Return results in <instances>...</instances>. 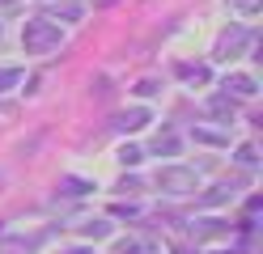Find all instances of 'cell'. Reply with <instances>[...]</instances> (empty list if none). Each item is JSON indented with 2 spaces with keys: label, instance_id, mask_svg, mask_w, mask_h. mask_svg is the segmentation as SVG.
Returning <instances> with one entry per match:
<instances>
[{
  "label": "cell",
  "instance_id": "cell-1",
  "mask_svg": "<svg viewBox=\"0 0 263 254\" xmlns=\"http://www.w3.org/2000/svg\"><path fill=\"white\" fill-rule=\"evenodd\" d=\"M64 43V30L55 22H26L22 26V47H26V55H47V51H55Z\"/></svg>",
  "mask_w": 263,
  "mask_h": 254
},
{
  "label": "cell",
  "instance_id": "cell-2",
  "mask_svg": "<svg viewBox=\"0 0 263 254\" xmlns=\"http://www.w3.org/2000/svg\"><path fill=\"white\" fill-rule=\"evenodd\" d=\"M195 186H200V178H195V169H187V165H166V169H157V191H161V195L183 199V195H195Z\"/></svg>",
  "mask_w": 263,
  "mask_h": 254
},
{
  "label": "cell",
  "instance_id": "cell-3",
  "mask_svg": "<svg viewBox=\"0 0 263 254\" xmlns=\"http://www.w3.org/2000/svg\"><path fill=\"white\" fill-rule=\"evenodd\" d=\"M246 43H251V34H246L242 26H234L229 34H221V38H217V60H225V55H238V51H242Z\"/></svg>",
  "mask_w": 263,
  "mask_h": 254
},
{
  "label": "cell",
  "instance_id": "cell-4",
  "mask_svg": "<svg viewBox=\"0 0 263 254\" xmlns=\"http://www.w3.org/2000/svg\"><path fill=\"white\" fill-rule=\"evenodd\" d=\"M149 148L157 152V157H178V152H183V135H174V131H157Z\"/></svg>",
  "mask_w": 263,
  "mask_h": 254
},
{
  "label": "cell",
  "instance_id": "cell-5",
  "mask_svg": "<svg viewBox=\"0 0 263 254\" xmlns=\"http://www.w3.org/2000/svg\"><path fill=\"white\" fill-rule=\"evenodd\" d=\"M225 93H234V97H255V93H259V85H255V76L229 72V76H225Z\"/></svg>",
  "mask_w": 263,
  "mask_h": 254
},
{
  "label": "cell",
  "instance_id": "cell-6",
  "mask_svg": "<svg viewBox=\"0 0 263 254\" xmlns=\"http://www.w3.org/2000/svg\"><path fill=\"white\" fill-rule=\"evenodd\" d=\"M140 123H153V114L144 110V106H140V110H123L119 119H115V127H119V131H136Z\"/></svg>",
  "mask_w": 263,
  "mask_h": 254
},
{
  "label": "cell",
  "instance_id": "cell-7",
  "mask_svg": "<svg viewBox=\"0 0 263 254\" xmlns=\"http://www.w3.org/2000/svg\"><path fill=\"white\" fill-rule=\"evenodd\" d=\"M77 233H81V237H93V242H102V237H110V220H102V216H98V220H85Z\"/></svg>",
  "mask_w": 263,
  "mask_h": 254
},
{
  "label": "cell",
  "instance_id": "cell-8",
  "mask_svg": "<svg viewBox=\"0 0 263 254\" xmlns=\"http://www.w3.org/2000/svg\"><path fill=\"white\" fill-rule=\"evenodd\" d=\"M178 76H183L187 85H204V81H208V68H204V64H195V68L183 64V68H178Z\"/></svg>",
  "mask_w": 263,
  "mask_h": 254
},
{
  "label": "cell",
  "instance_id": "cell-9",
  "mask_svg": "<svg viewBox=\"0 0 263 254\" xmlns=\"http://www.w3.org/2000/svg\"><path fill=\"white\" fill-rule=\"evenodd\" d=\"M51 13L60 17V22H77V17H81V5H77V0H64V5H55Z\"/></svg>",
  "mask_w": 263,
  "mask_h": 254
},
{
  "label": "cell",
  "instance_id": "cell-10",
  "mask_svg": "<svg viewBox=\"0 0 263 254\" xmlns=\"http://www.w3.org/2000/svg\"><path fill=\"white\" fill-rule=\"evenodd\" d=\"M17 81H22V68H0V93H9Z\"/></svg>",
  "mask_w": 263,
  "mask_h": 254
},
{
  "label": "cell",
  "instance_id": "cell-11",
  "mask_svg": "<svg viewBox=\"0 0 263 254\" xmlns=\"http://www.w3.org/2000/svg\"><path fill=\"white\" fill-rule=\"evenodd\" d=\"M119 161H123L127 169H132V165H140V148H136V144H123V148H119Z\"/></svg>",
  "mask_w": 263,
  "mask_h": 254
},
{
  "label": "cell",
  "instance_id": "cell-12",
  "mask_svg": "<svg viewBox=\"0 0 263 254\" xmlns=\"http://www.w3.org/2000/svg\"><path fill=\"white\" fill-rule=\"evenodd\" d=\"M238 165H246V169H255V165H259V161H255V148H251V144H242V148H238Z\"/></svg>",
  "mask_w": 263,
  "mask_h": 254
},
{
  "label": "cell",
  "instance_id": "cell-13",
  "mask_svg": "<svg viewBox=\"0 0 263 254\" xmlns=\"http://www.w3.org/2000/svg\"><path fill=\"white\" fill-rule=\"evenodd\" d=\"M119 254H149V246H140V242H119Z\"/></svg>",
  "mask_w": 263,
  "mask_h": 254
},
{
  "label": "cell",
  "instance_id": "cell-14",
  "mask_svg": "<svg viewBox=\"0 0 263 254\" xmlns=\"http://www.w3.org/2000/svg\"><path fill=\"white\" fill-rule=\"evenodd\" d=\"M119 195H140V182H136V178L127 182V178H123V182H119Z\"/></svg>",
  "mask_w": 263,
  "mask_h": 254
},
{
  "label": "cell",
  "instance_id": "cell-15",
  "mask_svg": "<svg viewBox=\"0 0 263 254\" xmlns=\"http://www.w3.org/2000/svg\"><path fill=\"white\" fill-rule=\"evenodd\" d=\"M263 5V0H234V9H242V13H255Z\"/></svg>",
  "mask_w": 263,
  "mask_h": 254
},
{
  "label": "cell",
  "instance_id": "cell-16",
  "mask_svg": "<svg viewBox=\"0 0 263 254\" xmlns=\"http://www.w3.org/2000/svg\"><path fill=\"white\" fill-rule=\"evenodd\" d=\"M64 254H93L89 246H77V250H64Z\"/></svg>",
  "mask_w": 263,
  "mask_h": 254
},
{
  "label": "cell",
  "instance_id": "cell-17",
  "mask_svg": "<svg viewBox=\"0 0 263 254\" xmlns=\"http://www.w3.org/2000/svg\"><path fill=\"white\" fill-rule=\"evenodd\" d=\"M0 5H13V0H0Z\"/></svg>",
  "mask_w": 263,
  "mask_h": 254
},
{
  "label": "cell",
  "instance_id": "cell-18",
  "mask_svg": "<svg viewBox=\"0 0 263 254\" xmlns=\"http://www.w3.org/2000/svg\"><path fill=\"white\" fill-rule=\"evenodd\" d=\"M0 186H5V178H0Z\"/></svg>",
  "mask_w": 263,
  "mask_h": 254
}]
</instances>
